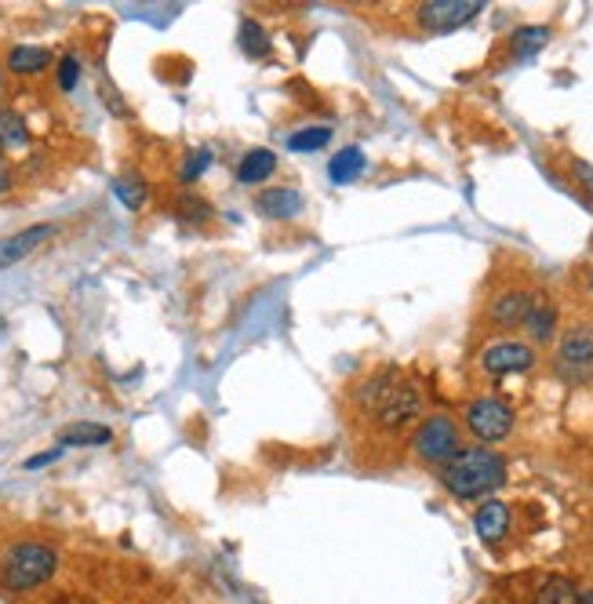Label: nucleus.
<instances>
[{
	"label": "nucleus",
	"mask_w": 593,
	"mask_h": 604,
	"mask_svg": "<svg viewBox=\"0 0 593 604\" xmlns=\"http://www.w3.org/2000/svg\"><path fill=\"white\" fill-rule=\"evenodd\" d=\"M532 604H579V586L564 575H546L543 583L535 586Z\"/></svg>",
	"instance_id": "2eb2a0df"
},
{
	"label": "nucleus",
	"mask_w": 593,
	"mask_h": 604,
	"mask_svg": "<svg viewBox=\"0 0 593 604\" xmlns=\"http://www.w3.org/2000/svg\"><path fill=\"white\" fill-rule=\"evenodd\" d=\"M364 153H361V146H346V150H339L332 157V168H328V172H332V179L335 182H353L357 179V175L364 172Z\"/></svg>",
	"instance_id": "6ab92c4d"
},
{
	"label": "nucleus",
	"mask_w": 593,
	"mask_h": 604,
	"mask_svg": "<svg viewBox=\"0 0 593 604\" xmlns=\"http://www.w3.org/2000/svg\"><path fill=\"white\" fill-rule=\"evenodd\" d=\"M579 604H593V586H586V590H579Z\"/></svg>",
	"instance_id": "c756f323"
},
{
	"label": "nucleus",
	"mask_w": 593,
	"mask_h": 604,
	"mask_svg": "<svg viewBox=\"0 0 593 604\" xmlns=\"http://www.w3.org/2000/svg\"><path fill=\"white\" fill-rule=\"evenodd\" d=\"M561 364L572 368V372H586L593 364V324L590 321H575L561 339Z\"/></svg>",
	"instance_id": "9d476101"
},
{
	"label": "nucleus",
	"mask_w": 593,
	"mask_h": 604,
	"mask_svg": "<svg viewBox=\"0 0 593 604\" xmlns=\"http://www.w3.org/2000/svg\"><path fill=\"white\" fill-rule=\"evenodd\" d=\"M353 401H357V412L368 415V423L379 433H404L423 415V397L415 383L401 379V372H393V368L357 386Z\"/></svg>",
	"instance_id": "f257e3e1"
},
{
	"label": "nucleus",
	"mask_w": 593,
	"mask_h": 604,
	"mask_svg": "<svg viewBox=\"0 0 593 604\" xmlns=\"http://www.w3.org/2000/svg\"><path fill=\"white\" fill-rule=\"evenodd\" d=\"M255 208L262 215H270V219H292V215L302 212V193L292 190V186H273V190L259 193Z\"/></svg>",
	"instance_id": "f8f14e48"
},
{
	"label": "nucleus",
	"mask_w": 593,
	"mask_h": 604,
	"mask_svg": "<svg viewBox=\"0 0 593 604\" xmlns=\"http://www.w3.org/2000/svg\"><path fill=\"white\" fill-rule=\"evenodd\" d=\"M506 481V459L492 448H463L441 466V484L455 499H481Z\"/></svg>",
	"instance_id": "f03ea898"
},
{
	"label": "nucleus",
	"mask_w": 593,
	"mask_h": 604,
	"mask_svg": "<svg viewBox=\"0 0 593 604\" xmlns=\"http://www.w3.org/2000/svg\"><path fill=\"white\" fill-rule=\"evenodd\" d=\"M466 426L477 441H506L513 430V408L499 397H477L466 404Z\"/></svg>",
	"instance_id": "39448f33"
},
{
	"label": "nucleus",
	"mask_w": 593,
	"mask_h": 604,
	"mask_svg": "<svg viewBox=\"0 0 593 604\" xmlns=\"http://www.w3.org/2000/svg\"><path fill=\"white\" fill-rule=\"evenodd\" d=\"M179 208H182V215H186V219H197V222L212 219V212H208V204L197 201V197H182Z\"/></svg>",
	"instance_id": "bb28decb"
},
{
	"label": "nucleus",
	"mask_w": 593,
	"mask_h": 604,
	"mask_svg": "<svg viewBox=\"0 0 593 604\" xmlns=\"http://www.w3.org/2000/svg\"><path fill=\"white\" fill-rule=\"evenodd\" d=\"M0 88H4V77H0Z\"/></svg>",
	"instance_id": "7c9ffc66"
},
{
	"label": "nucleus",
	"mask_w": 593,
	"mask_h": 604,
	"mask_svg": "<svg viewBox=\"0 0 593 604\" xmlns=\"http://www.w3.org/2000/svg\"><path fill=\"white\" fill-rule=\"evenodd\" d=\"M48 62H51V51L48 48H33V44H19V48H11L8 51V66L15 73H41L48 70Z\"/></svg>",
	"instance_id": "f3484780"
},
{
	"label": "nucleus",
	"mask_w": 593,
	"mask_h": 604,
	"mask_svg": "<svg viewBox=\"0 0 593 604\" xmlns=\"http://www.w3.org/2000/svg\"><path fill=\"white\" fill-rule=\"evenodd\" d=\"M546 41H550V30H546V26H524V30L513 33L510 48L517 59H528V55H535L539 48H546Z\"/></svg>",
	"instance_id": "aec40b11"
},
{
	"label": "nucleus",
	"mask_w": 593,
	"mask_h": 604,
	"mask_svg": "<svg viewBox=\"0 0 593 604\" xmlns=\"http://www.w3.org/2000/svg\"><path fill=\"white\" fill-rule=\"evenodd\" d=\"M572 179H575V186L586 193L593 201V164H586V161H572Z\"/></svg>",
	"instance_id": "a878e982"
},
{
	"label": "nucleus",
	"mask_w": 593,
	"mask_h": 604,
	"mask_svg": "<svg viewBox=\"0 0 593 604\" xmlns=\"http://www.w3.org/2000/svg\"><path fill=\"white\" fill-rule=\"evenodd\" d=\"M59 568V550L37 539H22L0 554V586L11 594H30L44 586Z\"/></svg>",
	"instance_id": "7ed1b4c3"
},
{
	"label": "nucleus",
	"mask_w": 593,
	"mask_h": 604,
	"mask_svg": "<svg viewBox=\"0 0 593 604\" xmlns=\"http://www.w3.org/2000/svg\"><path fill=\"white\" fill-rule=\"evenodd\" d=\"M113 193L124 201V208H142L146 204V182L139 179V175H121V179L113 182Z\"/></svg>",
	"instance_id": "4be33fe9"
},
{
	"label": "nucleus",
	"mask_w": 593,
	"mask_h": 604,
	"mask_svg": "<svg viewBox=\"0 0 593 604\" xmlns=\"http://www.w3.org/2000/svg\"><path fill=\"white\" fill-rule=\"evenodd\" d=\"M473 528L481 535V543L488 546L503 543L506 532H510V506L499 503V499H488V503L477 510V517H473Z\"/></svg>",
	"instance_id": "9b49d317"
},
{
	"label": "nucleus",
	"mask_w": 593,
	"mask_h": 604,
	"mask_svg": "<svg viewBox=\"0 0 593 604\" xmlns=\"http://www.w3.org/2000/svg\"><path fill=\"white\" fill-rule=\"evenodd\" d=\"M412 448H415V455H419L423 463L444 466V463H452L455 455L463 452V430H459V426H455V419H448V415H430V419H426V423L415 430Z\"/></svg>",
	"instance_id": "20e7f679"
},
{
	"label": "nucleus",
	"mask_w": 593,
	"mask_h": 604,
	"mask_svg": "<svg viewBox=\"0 0 593 604\" xmlns=\"http://www.w3.org/2000/svg\"><path fill=\"white\" fill-rule=\"evenodd\" d=\"M11 182H15V179H11V168L4 164V153H0V193H8Z\"/></svg>",
	"instance_id": "cd10ccee"
},
{
	"label": "nucleus",
	"mask_w": 593,
	"mask_h": 604,
	"mask_svg": "<svg viewBox=\"0 0 593 604\" xmlns=\"http://www.w3.org/2000/svg\"><path fill=\"white\" fill-rule=\"evenodd\" d=\"M535 364V350L528 343H517V339H503V343H492L481 353V368L488 375H513V372H528Z\"/></svg>",
	"instance_id": "6e6552de"
},
{
	"label": "nucleus",
	"mask_w": 593,
	"mask_h": 604,
	"mask_svg": "<svg viewBox=\"0 0 593 604\" xmlns=\"http://www.w3.org/2000/svg\"><path fill=\"white\" fill-rule=\"evenodd\" d=\"M113 430L102 423H70L59 430V444H70V448H91V444H110Z\"/></svg>",
	"instance_id": "4468645a"
},
{
	"label": "nucleus",
	"mask_w": 593,
	"mask_h": 604,
	"mask_svg": "<svg viewBox=\"0 0 593 604\" xmlns=\"http://www.w3.org/2000/svg\"><path fill=\"white\" fill-rule=\"evenodd\" d=\"M59 459V452H44V455H33L30 463H26V470H37V466H44V463H55Z\"/></svg>",
	"instance_id": "c85d7f7f"
},
{
	"label": "nucleus",
	"mask_w": 593,
	"mask_h": 604,
	"mask_svg": "<svg viewBox=\"0 0 593 604\" xmlns=\"http://www.w3.org/2000/svg\"><path fill=\"white\" fill-rule=\"evenodd\" d=\"M328 142H332V131H328V128H302V131H295L292 139H288V150L310 153V150H321V146H328Z\"/></svg>",
	"instance_id": "5701e85b"
},
{
	"label": "nucleus",
	"mask_w": 593,
	"mask_h": 604,
	"mask_svg": "<svg viewBox=\"0 0 593 604\" xmlns=\"http://www.w3.org/2000/svg\"><path fill=\"white\" fill-rule=\"evenodd\" d=\"M273 168H277V153H273V150H252L241 161V168H237V182H244V186H255V182L270 179Z\"/></svg>",
	"instance_id": "dca6fc26"
},
{
	"label": "nucleus",
	"mask_w": 593,
	"mask_h": 604,
	"mask_svg": "<svg viewBox=\"0 0 593 604\" xmlns=\"http://www.w3.org/2000/svg\"><path fill=\"white\" fill-rule=\"evenodd\" d=\"M524 328H528V335H532L535 343H550L553 332H557V306L550 299H543V295H535V306L528 313Z\"/></svg>",
	"instance_id": "ddd939ff"
},
{
	"label": "nucleus",
	"mask_w": 593,
	"mask_h": 604,
	"mask_svg": "<svg viewBox=\"0 0 593 604\" xmlns=\"http://www.w3.org/2000/svg\"><path fill=\"white\" fill-rule=\"evenodd\" d=\"M51 233H55L51 222H37V226H26V230L11 233V237H0V270H8V266L22 262L26 255H33Z\"/></svg>",
	"instance_id": "1a4fd4ad"
},
{
	"label": "nucleus",
	"mask_w": 593,
	"mask_h": 604,
	"mask_svg": "<svg viewBox=\"0 0 593 604\" xmlns=\"http://www.w3.org/2000/svg\"><path fill=\"white\" fill-rule=\"evenodd\" d=\"M241 48L248 51L252 59H266V55H270V37L262 33L259 22H252V19L241 22Z\"/></svg>",
	"instance_id": "412c9836"
},
{
	"label": "nucleus",
	"mask_w": 593,
	"mask_h": 604,
	"mask_svg": "<svg viewBox=\"0 0 593 604\" xmlns=\"http://www.w3.org/2000/svg\"><path fill=\"white\" fill-rule=\"evenodd\" d=\"M484 11V0H426L419 8V26L426 33H452Z\"/></svg>",
	"instance_id": "423d86ee"
},
{
	"label": "nucleus",
	"mask_w": 593,
	"mask_h": 604,
	"mask_svg": "<svg viewBox=\"0 0 593 604\" xmlns=\"http://www.w3.org/2000/svg\"><path fill=\"white\" fill-rule=\"evenodd\" d=\"M77 77H81V62L73 59V55H66V59L59 62V88L73 91L77 88Z\"/></svg>",
	"instance_id": "b1692460"
},
{
	"label": "nucleus",
	"mask_w": 593,
	"mask_h": 604,
	"mask_svg": "<svg viewBox=\"0 0 593 604\" xmlns=\"http://www.w3.org/2000/svg\"><path fill=\"white\" fill-rule=\"evenodd\" d=\"M30 146V131L19 113L0 110V150H26Z\"/></svg>",
	"instance_id": "a211bd4d"
},
{
	"label": "nucleus",
	"mask_w": 593,
	"mask_h": 604,
	"mask_svg": "<svg viewBox=\"0 0 593 604\" xmlns=\"http://www.w3.org/2000/svg\"><path fill=\"white\" fill-rule=\"evenodd\" d=\"M535 306V292L532 288H503V292L495 295L492 302H488V321L495 324V328H524V321H528V313H532Z\"/></svg>",
	"instance_id": "0eeeda50"
},
{
	"label": "nucleus",
	"mask_w": 593,
	"mask_h": 604,
	"mask_svg": "<svg viewBox=\"0 0 593 604\" xmlns=\"http://www.w3.org/2000/svg\"><path fill=\"white\" fill-rule=\"evenodd\" d=\"M208 164H212V150H197V157H190V161H186V168H182V182L201 179Z\"/></svg>",
	"instance_id": "393cba45"
}]
</instances>
